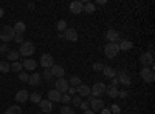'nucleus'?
<instances>
[{
	"label": "nucleus",
	"mask_w": 155,
	"mask_h": 114,
	"mask_svg": "<svg viewBox=\"0 0 155 114\" xmlns=\"http://www.w3.org/2000/svg\"><path fill=\"white\" fill-rule=\"evenodd\" d=\"M107 93V85L102 82H96L93 86H90V94L93 97H101Z\"/></svg>",
	"instance_id": "obj_1"
},
{
	"label": "nucleus",
	"mask_w": 155,
	"mask_h": 114,
	"mask_svg": "<svg viewBox=\"0 0 155 114\" xmlns=\"http://www.w3.org/2000/svg\"><path fill=\"white\" fill-rule=\"evenodd\" d=\"M12 39H14V29H12V26L6 25V26H3L2 31H0V42L8 43V42L12 40Z\"/></svg>",
	"instance_id": "obj_2"
},
{
	"label": "nucleus",
	"mask_w": 155,
	"mask_h": 114,
	"mask_svg": "<svg viewBox=\"0 0 155 114\" xmlns=\"http://www.w3.org/2000/svg\"><path fill=\"white\" fill-rule=\"evenodd\" d=\"M104 54L109 59H113L120 54V45L118 43H107L104 46Z\"/></svg>",
	"instance_id": "obj_3"
},
{
	"label": "nucleus",
	"mask_w": 155,
	"mask_h": 114,
	"mask_svg": "<svg viewBox=\"0 0 155 114\" xmlns=\"http://www.w3.org/2000/svg\"><path fill=\"white\" fill-rule=\"evenodd\" d=\"M34 51H36V48H34V43L33 42H23L22 45H20V48H19V54H22V56H31V54H34Z\"/></svg>",
	"instance_id": "obj_4"
},
{
	"label": "nucleus",
	"mask_w": 155,
	"mask_h": 114,
	"mask_svg": "<svg viewBox=\"0 0 155 114\" xmlns=\"http://www.w3.org/2000/svg\"><path fill=\"white\" fill-rule=\"evenodd\" d=\"M141 79H143L146 83H152L155 80V74H153V69L152 68H147V66H143L141 69Z\"/></svg>",
	"instance_id": "obj_5"
},
{
	"label": "nucleus",
	"mask_w": 155,
	"mask_h": 114,
	"mask_svg": "<svg viewBox=\"0 0 155 114\" xmlns=\"http://www.w3.org/2000/svg\"><path fill=\"white\" fill-rule=\"evenodd\" d=\"M140 62H141V65H143V66H147V68L153 69V54H150L149 51L143 53L140 56Z\"/></svg>",
	"instance_id": "obj_6"
},
{
	"label": "nucleus",
	"mask_w": 155,
	"mask_h": 114,
	"mask_svg": "<svg viewBox=\"0 0 155 114\" xmlns=\"http://www.w3.org/2000/svg\"><path fill=\"white\" fill-rule=\"evenodd\" d=\"M54 86H56L54 90H58L61 94H67L68 88H70V83H68V80H65L64 77H61V79H58V80H56Z\"/></svg>",
	"instance_id": "obj_7"
},
{
	"label": "nucleus",
	"mask_w": 155,
	"mask_h": 114,
	"mask_svg": "<svg viewBox=\"0 0 155 114\" xmlns=\"http://www.w3.org/2000/svg\"><path fill=\"white\" fill-rule=\"evenodd\" d=\"M106 39H107V43H120L121 42V34L115 29H109L106 32Z\"/></svg>",
	"instance_id": "obj_8"
},
{
	"label": "nucleus",
	"mask_w": 155,
	"mask_h": 114,
	"mask_svg": "<svg viewBox=\"0 0 155 114\" xmlns=\"http://www.w3.org/2000/svg\"><path fill=\"white\" fill-rule=\"evenodd\" d=\"M62 37H64L65 40H68V42H76L78 39H79V35H78V31L73 29V28H67L65 31H64Z\"/></svg>",
	"instance_id": "obj_9"
},
{
	"label": "nucleus",
	"mask_w": 155,
	"mask_h": 114,
	"mask_svg": "<svg viewBox=\"0 0 155 114\" xmlns=\"http://www.w3.org/2000/svg\"><path fill=\"white\" fill-rule=\"evenodd\" d=\"M41 65L44 66V69H50L51 66L54 65V59H53V56L51 54H44L42 57H41Z\"/></svg>",
	"instance_id": "obj_10"
},
{
	"label": "nucleus",
	"mask_w": 155,
	"mask_h": 114,
	"mask_svg": "<svg viewBox=\"0 0 155 114\" xmlns=\"http://www.w3.org/2000/svg\"><path fill=\"white\" fill-rule=\"evenodd\" d=\"M39 109H41V112H44V114H50L51 111H53V103H51L48 99H42L41 102H39Z\"/></svg>",
	"instance_id": "obj_11"
},
{
	"label": "nucleus",
	"mask_w": 155,
	"mask_h": 114,
	"mask_svg": "<svg viewBox=\"0 0 155 114\" xmlns=\"http://www.w3.org/2000/svg\"><path fill=\"white\" fill-rule=\"evenodd\" d=\"M106 106V103H104V100L102 99H99V97H95L93 100H90V109L92 111H101L102 108Z\"/></svg>",
	"instance_id": "obj_12"
},
{
	"label": "nucleus",
	"mask_w": 155,
	"mask_h": 114,
	"mask_svg": "<svg viewBox=\"0 0 155 114\" xmlns=\"http://www.w3.org/2000/svg\"><path fill=\"white\" fill-rule=\"evenodd\" d=\"M116 74H120V75H118V80H120L121 85H124V86H130V77H129V74H127L126 69H121V71H118Z\"/></svg>",
	"instance_id": "obj_13"
},
{
	"label": "nucleus",
	"mask_w": 155,
	"mask_h": 114,
	"mask_svg": "<svg viewBox=\"0 0 155 114\" xmlns=\"http://www.w3.org/2000/svg\"><path fill=\"white\" fill-rule=\"evenodd\" d=\"M70 11L73 12V14H81V12L84 11V3L79 2V0H74V2L70 3Z\"/></svg>",
	"instance_id": "obj_14"
},
{
	"label": "nucleus",
	"mask_w": 155,
	"mask_h": 114,
	"mask_svg": "<svg viewBox=\"0 0 155 114\" xmlns=\"http://www.w3.org/2000/svg\"><path fill=\"white\" fill-rule=\"evenodd\" d=\"M50 71H51L54 79H61V77H64V74H65V69H64L62 66H59V65H56V63L50 68Z\"/></svg>",
	"instance_id": "obj_15"
},
{
	"label": "nucleus",
	"mask_w": 155,
	"mask_h": 114,
	"mask_svg": "<svg viewBox=\"0 0 155 114\" xmlns=\"http://www.w3.org/2000/svg\"><path fill=\"white\" fill-rule=\"evenodd\" d=\"M61 97H62V94H61L58 90H54V88L48 91V100H50L51 103H58V102H61Z\"/></svg>",
	"instance_id": "obj_16"
},
{
	"label": "nucleus",
	"mask_w": 155,
	"mask_h": 114,
	"mask_svg": "<svg viewBox=\"0 0 155 114\" xmlns=\"http://www.w3.org/2000/svg\"><path fill=\"white\" fill-rule=\"evenodd\" d=\"M22 65H23V69H25V71H36L37 62L33 60V59H27V60L22 62Z\"/></svg>",
	"instance_id": "obj_17"
},
{
	"label": "nucleus",
	"mask_w": 155,
	"mask_h": 114,
	"mask_svg": "<svg viewBox=\"0 0 155 114\" xmlns=\"http://www.w3.org/2000/svg\"><path fill=\"white\" fill-rule=\"evenodd\" d=\"M41 80H42V75L39 74V72H36V71H34V74H30V77H28V83H30L31 86L41 85Z\"/></svg>",
	"instance_id": "obj_18"
},
{
	"label": "nucleus",
	"mask_w": 155,
	"mask_h": 114,
	"mask_svg": "<svg viewBox=\"0 0 155 114\" xmlns=\"http://www.w3.org/2000/svg\"><path fill=\"white\" fill-rule=\"evenodd\" d=\"M76 93H78V96H81V97H87L90 94V86L85 85V83H81L79 86H76Z\"/></svg>",
	"instance_id": "obj_19"
},
{
	"label": "nucleus",
	"mask_w": 155,
	"mask_h": 114,
	"mask_svg": "<svg viewBox=\"0 0 155 114\" xmlns=\"http://www.w3.org/2000/svg\"><path fill=\"white\" fill-rule=\"evenodd\" d=\"M28 99H30V94H28L27 90H20V91L16 94V100H17L19 103H25Z\"/></svg>",
	"instance_id": "obj_20"
},
{
	"label": "nucleus",
	"mask_w": 155,
	"mask_h": 114,
	"mask_svg": "<svg viewBox=\"0 0 155 114\" xmlns=\"http://www.w3.org/2000/svg\"><path fill=\"white\" fill-rule=\"evenodd\" d=\"M102 75L106 79H113V77H116V71L112 66H104L102 68Z\"/></svg>",
	"instance_id": "obj_21"
},
{
	"label": "nucleus",
	"mask_w": 155,
	"mask_h": 114,
	"mask_svg": "<svg viewBox=\"0 0 155 114\" xmlns=\"http://www.w3.org/2000/svg\"><path fill=\"white\" fill-rule=\"evenodd\" d=\"M12 29H14V34H20V35H23L25 29H27V25H25L23 22H17L14 26H12Z\"/></svg>",
	"instance_id": "obj_22"
},
{
	"label": "nucleus",
	"mask_w": 155,
	"mask_h": 114,
	"mask_svg": "<svg viewBox=\"0 0 155 114\" xmlns=\"http://www.w3.org/2000/svg\"><path fill=\"white\" fill-rule=\"evenodd\" d=\"M19 57H20V54H19V51H16V49H11V51L6 53V60L8 62H17Z\"/></svg>",
	"instance_id": "obj_23"
},
{
	"label": "nucleus",
	"mask_w": 155,
	"mask_h": 114,
	"mask_svg": "<svg viewBox=\"0 0 155 114\" xmlns=\"http://www.w3.org/2000/svg\"><path fill=\"white\" fill-rule=\"evenodd\" d=\"M95 11H96V5L95 3H92V2H85L84 3V11L82 12H85V14H93Z\"/></svg>",
	"instance_id": "obj_24"
},
{
	"label": "nucleus",
	"mask_w": 155,
	"mask_h": 114,
	"mask_svg": "<svg viewBox=\"0 0 155 114\" xmlns=\"http://www.w3.org/2000/svg\"><path fill=\"white\" fill-rule=\"evenodd\" d=\"M118 45H120V51H129V49L134 48V43L130 40H121Z\"/></svg>",
	"instance_id": "obj_25"
},
{
	"label": "nucleus",
	"mask_w": 155,
	"mask_h": 114,
	"mask_svg": "<svg viewBox=\"0 0 155 114\" xmlns=\"http://www.w3.org/2000/svg\"><path fill=\"white\" fill-rule=\"evenodd\" d=\"M118 93H120V90L116 86H110V88H107V93L106 94H109L110 99H116V97H118Z\"/></svg>",
	"instance_id": "obj_26"
},
{
	"label": "nucleus",
	"mask_w": 155,
	"mask_h": 114,
	"mask_svg": "<svg viewBox=\"0 0 155 114\" xmlns=\"http://www.w3.org/2000/svg\"><path fill=\"white\" fill-rule=\"evenodd\" d=\"M5 114H22V108L19 105H12L5 111Z\"/></svg>",
	"instance_id": "obj_27"
},
{
	"label": "nucleus",
	"mask_w": 155,
	"mask_h": 114,
	"mask_svg": "<svg viewBox=\"0 0 155 114\" xmlns=\"http://www.w3.org/2000/svg\"><path fill=\"white\" fill-rule=\"evenodd\" d=\"M68 83H70V86L76 88V86H79L82 82H81V77H79V75H73V77L68 80Z\"/></svg>",
	"instance_id": "obj_28"
},
{
	"label": "nucleus",
	"mask_w": 155,
	"mask_h": 114,
	"mask_svg": "<svg viewBox=\"0 0 155 114\" xmlns=\"http://www.w3.org/2000/svg\"><path fill=\"white\" fill-rule=\"evenodd\" d=\"M9 69H11V65H9L8 60L6 62H0V72L6 74V72H9Z\"/></svg>",
	"instance_id": "obj_29"
},
{
	"label": "nucleus",
	"mask_w": 155,
	"mask_h": 114,
	"mask_svg": "<svg viewBox=\"0 0 155 114\" xmlns=\"http://www.w3.org/2000/svg\"><path fill=\"white\" fill-rule=\"evenodd\" d=\"M22 68H23L22 62H12L11 63V71H14V72H20Z\"/></svg>",
	"instance_id": "obj_30"
},
{
	"label": "nucleus",
	"mask_w": 155,
	"mask_h": 114,
	"mask_svg": "<svg viewBox=\"0 0 155 114\" xmlns=\"http://www.w3.org/2000/svg\"><path fill=\"white\" fill-rule=\"evenodd\" d=\"M28 100H31L33 103H37V105H39V102L42 100V96L39 94V93H33V94H30V99H28Z\"/></svg>",
	"instance_id": "obj_31"
},
{
	"label": "nucleus",
	"mask_w": 155,
	"mask_h": 114,
	"mask_svg": "<svg viewBox=\"0 0 155 114\" xmlns=\"http://www.w3.org/2000/svg\"><path fill=\"white\" fill-rule=\"evenodd\" d=\"M68 26H67V22L65 20H58V23H56V29L61 32V31H65Z\"/></svg>",
	"instance_id": "obj_32"
},
{
	"label": "nucleus",
	"mask_w": 155,
	"mask_h": 114,
	"mask_svg": "<svg viewBox=\"0 0 155 114\" xmlns=\"http://www.w3.org/2000/svg\"><path fill=\"white\" fill-rule=\"evenodd\" d=\"M42 77H44V80H45V82H51V80L54 79L50 69H44V72H42Z\"/></svg>",
	"instance_id": "obj_33"
},
{
	"label": "nucleus",
	"mask_w": 155,
	"mask_h": 114,
	"mask_svg": "<svg viewBox=\"0 0 155 114\" xmlns=\"http://www.w3.org/2000/svg\"><path fill=\"white\" fill-rule=\"evenodd\" d=\"M81 102H82V97H81V96H73L70 103H71L73 106H79V105H81Z\"/></svg>",
	"instance_id": "obj_34"
},
{
	"label": "nucleus",
	"mask_w": 155,
	"mask_h": 114,
	"mask_svg": "<svg viewBox=\"0 0 155 114\" xmlns=\"http://www.w3.org/2000/svg\"><path fill=\"white\" fill-rule=\"evenodd\" d=\"M28 77H30V74H27V71H20L19 72V80L20 82H28Z\"/></svg>",
	"instance_id": "obj_35"
},
{
	"label": "nucleus",
	"mask_w": 155,
	"mask_h": 114,
	"mask_svg": "<svg viewBox=\"0 0 155 114\" xmlns=\"http://www.w3.org/2000/svg\"><path fill=\"white\" fill-rule=\"evenodd\" d=\"M59 114H74V112H73V109H71L68 105H64V106L61 108V112H59Z\"/></svg>",
	"instance_id": "obj_36"
},
{
	"label": "nucleus",
	"mask_w": 155,
	"mask_h": 114,
	"mask_svg": "<svg viewBox=\"0 0 155 114\" xmlns=\"http://www.w3.org/2000/svg\"><path fill=\"white\" fill-rule=\"evenodd\" d=\"M61 102H62L64 105H68V103L71 102V96H68V94H62V97H61Z\"/></svg>",
	"instance_id": "obj_37"
},
{
	"label": "nucleus",
	"mask_w": 155,
	"mask_h": 114,
	"mask_svg": "<svg viewBox=\"0 0 155 114\" xmlns=\"http://www.w3.org/2000/svg\"><path fill=\"white\" fill-rule=\"evenodd\" d=\"M92 68H93V71H95V72H99V71H102V68H104V65H102V63H99V62H95Z\"/></svg>",
	"instance_id": "obj_38"
},
{
	"label": "nucleus",
	"mask_w": 155,
	"mask_h": 114,
	"mask_svg": "<svg viewBox=\"0 0 155 114\" xmlns=\"http://www.w3.org/2000/svg\"><path fill=\"white\" fill-rule=\"evenodd\" d=\"M79 108H81L82 111H87V109H90V102H87V100H82V102H81V105H79Z\"/></svg>",
	"instance_id": "obj_39"
},
{
	"label": "nucleus",
	"mask_w": 155,
	"mask_h": 114,
	"mask_svg": "<svg viewBox=\"0 0 155 114\" xmlns=\"http://www.w3.org/2000/svg\"><path fill=\"white\" fill-rule=\"evenodd\" d=\"M110 114H121L120 106H118V105H112V108H110Z\"/></svg>",
	"instance_id": "obj_40"
},
{
	"label": "nucleus",
	"mask_w": 155,
	"mask_h": 114,
	"mask_svg": "<svg viewBox=\"0 0 155 114\" xmlns=\"http://www.w3.org/2000/svg\"><path fill=\"white\" fill-rule=\"evenodd\" d=\"M12 40H14L16 43H23V35H20V34H14V39H12Z\"/></svg>",
	"instance_id": "obj_41"
},
{
	"label": "nucleus",
	"mask_w": 155,
	"mask_h": 114,
	"mask_svg": "<svg viewBox=\"0 0 155 114\" xmlns=\"http://www.w3.org/2000/svg\"><path fill=\"white\" fill-rule=\"evenodd\" d=\"M6 53H8V45L2 43V45H0V54H6Z\"/></svg>",
	"instance_id": "obj_42"
},
{
	"label": "nucleus",
	"mask_w": 155,
	"mask_h": 114,
	"mask_svg": "<svg viewBox=\"0 0 155 114\" xmlns=\"http://www.w3.org/2000/svg\"><path fill=\"white\" fill-rule=\"evenodd\" d=\"M67 94L73 97V96L76 94V88H73V86H70V88H68V91H67Z\"/></svg>",
	"instance_id": "obj_43"
},
{
	"label": "nucleus",
	"mask_w": 155,
	"mask_h": 114,
	"mask_svg": "<svg viewBox=\"0 0 155 114\" xmlns=\"http://www.w3.org/2000/svg\"><path fill=\"white\" fill-rule=\"evenodd\" d=\"M118 85H120L118 77H113V79H112V86H118Z\"/></svg>",
	"instance_id": "obj_44"
},
{
	"label": "nucleus",
	"mask_w": 155,
	"mask_h": 114,
	"mask_svg": "<svg viewBox=\"0 0 155 114\" xmlns=\"http://www.w3.org/2000/svg\"><path fill=\"white\" fill-rule=\"evenodd\" d=\"M118 97H127V91H120L118 93Z\"/></svg>",
	"instance_id": "obj_45"
},
{
	"label": "nucleus",
	"mask_w": 155,
	"mask_h": 114,
	"mask_svg": "<svg viewBox=\"0 0 155 114\" xmlns=\"http://www.w3.org/2000/svg\"><path fill=\"white\" fill-rule=\"evenodd\" d=\"M101 111H102V114H110V109H107V108H102Z\"/></svg>",
	"instance_id": "obj_46"
},
{
	"label": "nucleus",
	"mask_w": 155,
	"mask_h": 114,
	"mask_svg": "<svg viewBox=\"0 0 155 114\" xmlns=\"http://www.w3.org/2000/svg\"><path fill=\"white\" fill-rule=\"evenodd\" d=\"M3 16H5V9H3V8H0V19H2Z\"/></svg>",
	"instance_id": "obj_47"
},
{
	"label": "nucleus",
	"mask_w": 155,
	"mask_h": 114,
	"mask_svg": "<svg viewBox=\"0 0 155 114\" xmlns=\"http://www.w3.org/2000/svg\"><path fill=\"white\" fill-rule=\"evenodd\" d=\"M84 114H96V112L92 111V109H87V111H84Z\"/></svg>",
	"instance_id": "obj_48"
},
{
	"label": "nucleus",
	"mask_w": 155,
	"mask_h": 114,
	"mask_svg": "<svg viewBox=\"0 0 155 114\" xmlns=\"http://www.w3.org/2000/svg\"><path fill=\"white\" fill-rule=\"evenodd\" d=\"M96 3H98V5H106V0H98Z\"/></svg>",
	"instance_id": "obj_49"
},
{
	"label": "nucleus",
	"mask_w": 155,
	"mask_h": 114,
	"mask_svg": "<svg viewBox=\"0 0 155 114\" xmlns=\"http://www.w3.org/2000/svg\"><path fill=\"white\" fill-rule=\"evenodd\" d=\"M36 114H44V112H36Z\"/></svg>",
	"instance_id": "obj_50"
},
{
	"label": "nucleus",
	"mask_w": 155,
	"mask_h": 114,
	"mask_svg": "<svg viewBox=\"0 0 155 114\" xmlns=\"http://www.w3.org/2000/svg\"><path fill=\"white\" fill-rule=\"evenodd\" d=\"M0 45H2V42H0Z\"/></svg>",
	"instance_id": "obj_51"
}]
</instances>
